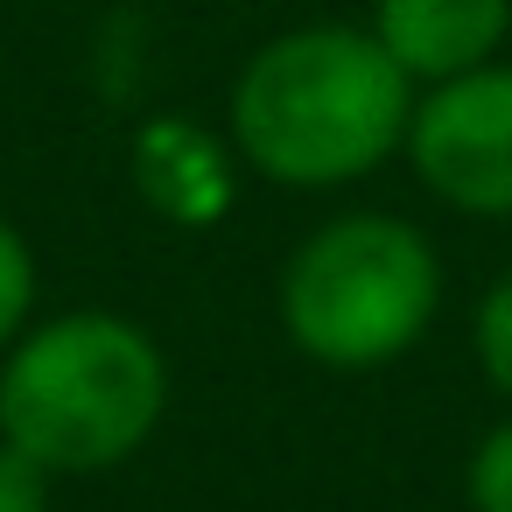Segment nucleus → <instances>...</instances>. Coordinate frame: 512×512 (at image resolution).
Returning <instances> with one entry per match:
<instances>
[{
	"label": "nucleus",
	"mask_w": 512,
	"mask_h": 512,
	"mask_svg": "<svg viewBox=\"0 0 512 512\" xmlns=\"http://www.w3.org/2000/svg\"><path fill=\"white\" fill-rule=\"evenodd\" d=\"M414 78L372 29H288L260 43L232 85V148L288 190H337L407 148Z\"/></svg>",
	"instance_id": "obj_1"
},
{
	"label": "nucleus",
	"mask_w": 512,
	"mask_h": 512,
	"mask_svg": "<svg viewBox=\"0 0 512 512\" xmlns=\"http://www.w3.org/2000/svg\"><path fill=\"white\" fill-rule=\"evenodd\" d=\"M169 414L162 344L113 309H64L0 358V442L50 477L120 470Z\"/></svg>",
	"instance_id": "obj_2"
},
{
	"label": "nucleus",
	"mask_w": 512,
	"mask_h": 512,
	"mask_svg": "<svg viewBox=\"0 0 512 512\" xmlns=\"http://www.w3.org/2000/svg\"><path fill=\"white\" fill-rule=\"evenodd\" d=\"M463 491H470V512H512V414L477 435Z\"/></svg>",
	"instance_id": "obj_8"
},
{
	"label": "nucleus",
	"mask_w": 512,
	"mask_h": 512,
	"mask_svg": "<svg viewBox=\"0 0 512 512\" xmlns=\"http://www.w3.org/2000/svg\"><path fill=\"white\" fill-rule=\"evenodd\" d=\"M134 183L176 225H211V218L232 211V162L190 120H148L141 127V141H134Z\"/></svg>",
	"instance_id": "obj_6"
},
{
	"label": "nucleus",
	"mask_w": 512,
	"mask_h": 512,
	"mask_svg": "<svg viewBox=\"0 0 512 512\" xmlns=\"http://www.w3.org/2000/svg\"><path fill=\"white\" fill-rule=\"evenodd\" d=\"M50 470L22 456L15 442H0V512H50Z\"/></svg>",
	"instance_id": "obj_10"
},
{
	"label": "nucleus",
	"mask_w": 512,
	"mask_h": 512,
	"mask_svg": "<svg viewBox=\"0 0 512 512\" xmlns=\"http://www.w3.org/2000/svg\"><path fill=\"white\" fill-rule=\"evenodd\" d=\"M505 29L512 0H372V36L414 85H442L491 64Z\"/></svg>",
	"instance_id": "obj_5"
},
{
	"label": "nucleus",
	"mask_w": 512,
	"mask_h": 512,
	"mask_svg": "<svg viewBox=\"0 0 512 512\" xmlns=\"http://www.w3.org/2000/svg\"><path fill=\"white\" fill-rule=\"evenodd\" d=\"M29 309H36V253L8 218H0V351L29 330Z\"/></svg>",
	"instance_id": "obj_9"
},
{
	"label": "nucleus",
	"mask_w": 512,
	"mask_h": 512,
	"mask_svg": "<svg viewBox=\"0 0 512 512\" xmlns=\"http://www.w3.org/2000/svg\"><path fill=\"white\" fill-rule=\"evenodd\" d=\"M470 351H477V372L484 386L512 407V274H498L470 316Z\"/></svg>",
	"instance_id": "obj_7"
},
{
	"label": "nucleus",
	"mask_w": 512,
	"mask_h": 512,
	"mask_svg": "<svg viewBox=\"0 0 512 512\" xmlns=\"http://www.w3.org/2000/svg\"><path fill=\"white\" fill-rule=\"evenodd\" d=\"M407 162L463 218H512V64H477L414 99Z\"/></svg>",
	"instance_id": "obj_4"
},
{
	"label": "nucleus",
	"mask_w": 512,
	"mask_h": 512,
	"mask_svg": "<svg viewBox=\"0 0 512 512\" xmlns=\"http://www.w3.org/2000/svg\"><path fill=\"white\" fill-rule=\"evenodd\" d=\"M442 309L435 246L386 211L316 225L281 267V330L323 372H379L407 358Z\"/></svg>",
	"instance_id": "obj_3"
}]
</instances>
